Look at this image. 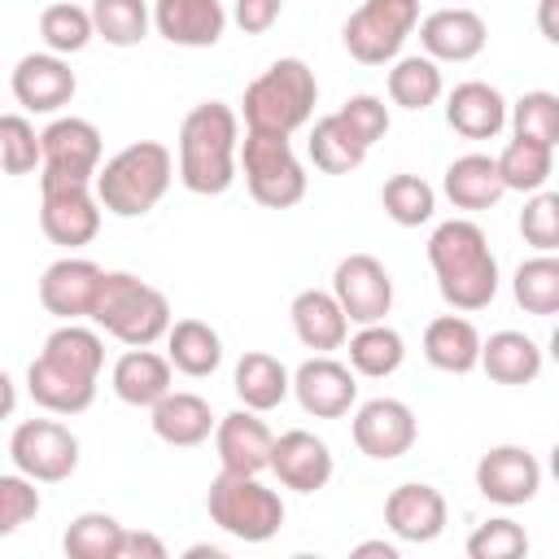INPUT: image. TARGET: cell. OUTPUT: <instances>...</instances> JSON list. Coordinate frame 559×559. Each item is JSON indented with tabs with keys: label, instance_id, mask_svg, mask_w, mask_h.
<instances>
[{
	"label": "cell",
	"instance_id": "obj_48",
	"mask_svg": "<svg viewBox=\"0 0 559 559\" xmlns=\"http://www.w3.org/2000/svg\"><path fill=\"white\" fill-rule=\"evenodd\" d=\"M284 13V0H231L227 22H236L245 35H266Z\"/></svg>",
	"mask_w": 559,
	"mask_h": 559
},
{
	"label": "cell",
	"instance_id": "obj_37",
	"mask_svg": "<svg viewBox=\"0 0 559 559\" xmlns=\"http://www.w3.org/2000/svg\"><path fill=\"white\" fill-rule=\"evenodd\" d=\"M122 537H127V524H118L109 511H83L70 520L61 550L70 559H122Z\"/></svg>",
	"mask_w": 559,
	"mask_h": 559
},
{
	"label": "cell",
	"instance_id": "obj_52",
	"mask_svg": "<svg viewBox=\"0 0 559 559\" xmlns=\"http://www.w3.org/2000/svg\"><path fill=\"white\" fill-rule=\"evenodd\" d=\"M367 555H376V559H397V546H393V542H358V546H354V559H367Z\"/></svg>",
	"mask_w": 559,
	"mask_h": 559
},
{
	"label": "cell",
	"instance_id": "obj_26",
	"mask_svg": "<svg viewBox=\"0 0 559 559\" xmlns=\"http://www.w3.org/2000/svg\"><path fill=\"white\" fill-rule=\"evenodd\" d=\"M288 314H293L297 341H301L306 349H314V354H332V349H341L345 336H349V319H345L341 301L332 297V288H301V293L293 297Z\"/></svg>",
	"mask_w": 559,
	"mask_h": 559
},
{
	"label": "cell",
	"instance_id": "obj_16",
	"mask_svg": "<svg viewBox=\"0 0 559 559\" xmlns=\"http://www.w3.org/2000/svg\"><path fill=\"white\" fill-rule=\"evenodd\" d=\"M476 489L485 502L524 507L542 489V463L524 445H489L476 459Z\"/></svg>",
	"mask_w": 559,
	"mask_h": 559
},
{
	"label": "cell",
	"instance_id": "obj_47",
	"mask_svg": "<svg viewBox=\"0 0 559 559\" xmlns=\"http://www.w3.org/2000/svg\"><path fill=\"white\" fill-rule=\"evenodd\" d=\"M341 122L358 135V144H376V140H384V131H389V105L380 100V96H371V92H358V96H349L341 109Z\"/></svg>",
	"mask_w": 559,
	"mask_h": 559
},
{
	"label": "cell",
	"instance_id": "obj_12",
	"mask_svg": "<svg viewBox=\"0 0 559 559\" xmlns=\"http://www.w3.org/2000/svg\"><path fill=\"white\" fill-rule=\"evenodd\" d=\"M39 231L70 253L92 245L100 231V201L92 183H70V179L39 183Z\"/></svg>",
	"mask_w": 559,
	"mask_h": 559
},
{
	"label": "cell",
	"instance_id": "obj_19",
	"mask_svg": "<svg viewBox=\"0 0 559 559\" xmlns=\"http://www.w3.org/2000/svg\"><path fill=\"white\" fill-rule=\"evenodd\" d=\"M105 280V266H96L92 258H57L44 266L39 275V306L48 314H57L61 323L70 319H87L92 314V301H96V288Z\"/></svg>",
	"mask_w": 559,
	"mask_h": 559
},
{
	"label": "cell",
	"instance_id": "obj_38",
	"mask_svg": "<svg viewBox=\"0 0 559 559\" xmlns=\"http://www.w3.org/2000/svg\"><path fill=\"white\" fill-rule=\"evenodd\" d=\"M87 13H92L96 39H105L109 48H135L148 39V26H153V13L144 0H92Z\"/></svg>",
	"mask_w": 559,
	"mask_h": 559
},
{
	"label": "cell",
	"instance_id": "obj_9",
	"mask_svg": "<svg viewBox=\"0 0 559 559\" xmlns=\"http://www.w3.org/2000/svg\"><path fill=\"white\" fill-rule=\"evenodd\" d=\"M419 22V0H362L345 17V52L362 66H389L402 57V44L411 39Z\"/></svg>",
	"mask_w": 559,
	"mask_h": 559
},
{
	"label": "cell",
	"instance_id": "obj_21",
	"mask_svg": "<svg viewBox=\"0 0 559 559\" xmlns=\"http://www.w3.org/2000/svg\"><path fill=\"white\" fill-rule=\"evenodd\" d=\"M445 520H450V507L437 485L406 480L384 498V524L397 542H415V546L437 542L445 533Z\"/></svg>",
	"mask_w": 559,
	"mask_h": 559
},
{
	"label": "cell",
	"instance_id": "obj_31",
	"mask_svg": "<svg viewBox=\"0 0 559 559\" xmlns=\"http://www.w3.org/2000/svg\"><path fill=\"white\" fill-rule=\"evenodd\" d=\"M231 389H236L240 406L266 415V411H275L288 397L293 371L275 354H266V349H245L240 362H236V371H231Z\"/></svg>",
	"mask_w": 559,
	"mask_h": 559
},
{
	"label": "cell",
	"instance_id": "obj_54",
	"mask_svg": "<svg viewBox=\"0 0 559 559\" xmlns=\"http://www.w3.org/2000/svg\"><path fill=\"white\" fill-rule=\"evenodd\" d=\"M454 4H459V0H454Z\"/></svg>",
	"mask_w": 559,
	"mask_h": 559
},
{
	"label": "cell",
	"instance_id": "obj_30",
	"mask_svg": "<svg viewBox=\"0 0 559 559\" xmlns=\"http://www.w3.org/2000/svg\"><path fill=\"white\" fill-rule=\"evenodd\" d=\"M424 358L445 371V376H467L476 371L480 358V332L467 314H437L424 328Z\"/></svg>",
	"mask_w": 559,
	"mask_h": 559
},
{
	"label": "cell",
	"instance_id": "obj_7",
	"mask_svg": "<svg viewBox=\"0 0 559 559\" xmlns=\"http://www.w3.org/2000/svg\"><path fill=\"white\" fill-rule=\"evenodd\" d=\"M205 511H210V524H218L227 537L249 546L271 542L284 524V498L249 472H218L210 480Z\"/></svg>",
	"mask_w": 559,
	"mask_h": 559
},
{
	"label": "cell",
	"instance_id": "obj_17",
	"mask_svg": "<svg viewBox=\"0 0 559 559\" xmlns=\"http://www.w3.org/2000/svg\"><path fill=\"white\" fill-rule=\"evenodd\" d=\"M9 87H13V100L26 114H61L74 100L79 79H74V70H70L66 57H57V52L44 48V52H26L13 66Z\"/></svg>",
	"mask_w": 559,
	"mask_h": 559
},
{
	"label": "cell",
	"instance_id": "obj_34",
	"mask_svg": "<svg viewBox=\"0 0 559 559\" xmlns=\"http://www.w3.org/2000/svg\"><path fill=\"white\" fill-rule=\"evenodd\" d=\"M389 100L411 109V114H424L428 105L441 100L445 92V79H441V61L424 57V52H411V57H393L389 61Z\"/></svg>",
	"mask_w": 559,
	"mask_h": 559
},
{
	"label": "cell",
	"instance_id": "obj_53",
	"mask_svg": "<svg viewBox=\"0 0 559 559\" xmlns=\"http://www.w3.org/2000/svg\"><path fill=\"white\" fill-rule=\"evenodd\" d=\"M183 555H188V559H205V555H210V559H223V550H218V546H188Z\"/></svg>",
	"mask_w": 559,
	"mask_h": 559
},
{
	"label": "cell",
	"instance_id": "obj_25",
	"mask_svg": "<svg viewBox=\"0 0 559 559\" xmlns=\"http://www.w3.org/2000/svg\"><path fill=\"white\" fill-rule=\"evenodd\" d=\"M445 122L463 140H493L507 127V96L485 79H463L445 96Z\"/></svg>",
	"mask_w": 559,
	"mask_h": 559
},
{
	"label": "cell",
	"instance_id": "obj_45",
	"mask_svg": "<svg viewBox=\"0 0 559 559\" xmlns=\"http://www.w3.org/2000/svg\"><path fill=\"white\" fill-rule=\"evenodd\" d=\"M520 236L537 249V253H555L559 249V197L537 188L528 192L524 210H520Z\"/></svg>",
	"mask_w": 559,
	"mask_h": 559
},
{
	"label": "cell",
	"instance_id": "obj_27",
	"mask_svg": "<svg viewBox=\"0 0 559 559\" xmlns=\"http://www.w3.org/2000/svg\"><path fill=\"white\" fill-rule=\"evenodd\" d=\"M148 424H153L157 441L188 450V445L210 441V432H214L218 419H214V411H210V402H205L201 393L170 389L166 397H157V402L148 406Z\"/></svg>",
	"mask_w": 559,
	"mask_h": 559
},
{
	"label": "cell",
	"instance_id": "obj_33",
	"mask_svg": "<svg viewBox=\"0 0 559 559\" xmlns=\"http://www.w3.org/2000/svg\"><path fill=\"white\" fill-rule=\"evenodd\" d=\"M341 349H349V371H354V376H367V380L393 376V371L402 367V358H406L402 332L389 328L384 319H380V323H358V332L345 336Z\"/></svg>",
	"mask_w": 559,
	"mask_h": 559
},
{
	"label": "cell",
	"instance_id": "obj_43",
	"mask_svg": "<svg viewBox=\"0 0 559 559\" xmlns=\"http://www.w3.org/2000/svg\"><path fill=\"white\" fill-rule=\"evenodd\" d=\"M0 166L4 175L39 170V131L26 114H0Z\"/></svg>",
	"mask_w": 559,
	"mask_h": 559
},
{
	"label": "cell",
	"instance_id": "obj_6",
	"mask_svg": "<svg viewBox=\"0 0 559 559\" xmlns=\"http://www.w3.org/2000/svg\"><path fill=\"white\" fill-rule=\"evenodd\" d=\"M87 319L122 345H157L175 314H170L166 293L153 288L148 280H140L131 271H105Z\"/></svg>",
	"mask_w": 559,
	"mask_h": 559
},
{
	"label": "cell",
	"instance_id": "obj_29",
	"mask_svg": "<svg viewBox=\"0 0 559 559\" xmlns=\"http://www.w3.org/2000/svg\"><path fill=\"white\" fill-rule=\"evenodd\" d=\"M441 192L454 210H493L502 201V179H498V162L489 153H463L445 166L441 175Z\"/></svg>",
	"mask_w": 559,
	"mask_h": 559
},
{
	"label": "cell",
	"instance_id": "obj_49",
	"mask_svg": "<svg viewBox=\"0 0 559 559\" xmlns=\"http://www.w3.org/2000/svg\"><path fill=\"white\" fill-rule=\"evenodd\" d=\"M122 559H166V542L153 537V533H144V528H127Z\"/></svg>",
	"mask_w": 559,
	"mask_h": 559
},
{
	"label": "cell",
	"instance_id": "obj_32",
	"mask_svg": "<svg viewBox=\"0 0 559 559\" xmlns=\"http://www.w3.org/2000/svg\"><path fill=\"white\" fill-rule=\"evenodd\" d=\"M162 341H166V358H170V367L179 376L205 380L223 362V336L205 319H170Z\"/></svg>",
	"mask_w": 559,
	"mask_h": 559
},
{
	"label": "cell",
	"instance_id": "obj_36",
	"mask_svg": "<svg viewBox=\"0 0 559 559\" xmlns=\"http://www.w3.org/2000/svg\"><path fill=\"white\" fill-rule=\"evenodd\" d=\"M493 162H498L502 188L507 192H524V197L537 192V188H546L550 175H555V148L550 144H537V140H520V135H511L507 148Z\"/></svg>",
	"mask_w": 559,
	"mask_h": 559
},
{
	"label": "cell",
	"instance_id": "obj_42",
	"mask_svg": "<svg viewBox=\"0 0 559 559\" xmlns=\"http://www.w3.org/2000/svg\"><path fill=\"white\" fill-rule=\"evenodd\" d=\"M507 127L520 140L537 144H559V96L555 92H524L520 100L507 105Z\"/></svg>",
	"mask_w": 559,
	"mask_h": 559
},
{
	"label": "cell",
	"instance_id": "obj_20",
	"mask_svg": "<svg viewBox=\"0 0 559 559\" xmlns=\"http://www.w3.org/2000/svg\"><path fill=\"white\" fill-rule=\"evenodd\" d=\"M332 450L323 437L306 432V428H288L271 441V463L266 472H275V480L284 489H297V493H314L332 480Z\"/></svg>",
	"mask_w": 559,
	"mask_h": 559
},
{
	"label": "cell",
	"instance_id": "obj_15",
	"mask_svg": "<svg viewBox=\"0 0 559 559\" xmlns=\"http://www.w3.org/2000/svg\"><path fill=\"white\" fill-rule=\"evenodd\" d=\"M297 406L314 419H341L358 406V376L349 371V362L332 358V354H314L293 371V389Z\"/></svg>",
	"mask_w": 559,
	"mask_h": 559
},
{
	"label": "cell",
	"instance_id": "obj_2",
	"mask_svg": "<svg viewBox=\"0 0 559 559\" xmlns=\"http://www.w3.org/2000/svg\"><path fill=\"white\" fill-rule=\"evenodd\" d=\"M428 266L437 275V293L450 310L476 314L498 297V258L489 236L472 218H445L428 236Z\"/></svg>",
	"mask_w": 559,
	"mask_h": 559
},
{
	"label": "cell",
	"instance_id": "obj_1",
	"mask_svg": "<svg viewBox=\"0 0 559 559\" xmlns=\"http://www.w3.org/2000/svg\"><path fill=\"white\" fill-rule=\"evenodd\" d=\"M105 367V341L83 319L48 332L44 349L26 367V393L48 415H83L96 402V380Z\"/></svg>",
	"mask_w": 559,
	"mask_h": 559
},
{
	"label": "cell",
	"instance_id": "obj_51",
	"mask_svg": "<svg viewBox=\"0 0 559 559\" xmlns=\"http://www.w3.org/2000/svg\"><path fill=\"white\" fill-rule=\"evenodd\" d=\"M17 411V384L9 371H0V419H9Z\"/></svg>",
	"mask_w": 559,
	"mask_h": 559
},
{
	"label": "cell",
	"instance_id": "obj_10",
	"mask_svg": "<svg viewBox=\"0 0 559 559\" xmlns=\"http://www.w3.org/2000/svg\"><path fill=\"white\" fill-rule=\"evenodd\" d=\"M100 153H105V144H100L96 122L74 118V114H57L39 131V183H52V179L92 183Z\"/></svg>",
	"mask_w": 559,
	"mask_h": 559
},
{
	"label": "cell",
	"instance_id": "obj_46",
	"mask_svg": "<svg viewBox=\"0 0 559 559\" xmlns=\"http://www.w3.org/2000/svg\"><path fill=\"white\" fill-rule=\"evenodd\" d=\"M39 489L31 476L22 472H0V537L17 533L22 524H31L39 515Z\"/></svg>",
	"mask_w": 559,
	"mask_h": 559
},
{
	"label": "cell",
	"instance_id": "obj_18",
	"mask_svg": "<svg viewBox=\"0 0 559 559\" xmlns=\"http://www.w3.org/2000/svg\"><path fill=\"white\" fill-rule=\"evenodd\" d=\"M415 26H419V48H424V57H432V61H454V66H459V61L480 57L485 44H489L485 17H480L476 9H467V4L432 9V13L419 17Z\"/></svg>",
	"mask_w": 559,
	"mask_h": 559
},
{
	"label": "cell",
	"instance_id": "obj_50",
	"mask_svg": "<svg viewBox=\"0 0 559 559\" xmlns=\"http://www.w3.org/2000/svg\"><path fill=\"white\" fill-rule=\"evenodd\" d=\"M555 9H559V0H542V9H537V26H542V35H546L550 44H559V22H555Z\"/></svg>",
	"mask_w": 559,
	"mask_h": 559
},
{
	"label": "cell",
	"instance_id": "obj_4",
	"mask_svg": "<svg viewBox=\"0 0 559 559\" xmlns=\"http://www.w3.org/2000/svg\"><path fill=\"white\" fill-rule=\"evenodd\" d=\"M170 179H175L170 148L162 140H135V144L118 148L105 166H96L92 192H96L100 210H109L114 218H144L166 197Z\"/></svg>",
	"mask_w": 559,
	"mask_h": 559
},
{
	"label": "cell",
	"instance_id": "obj_5",
	"mask_svg": "<svg viewBox=\"0 0 559 559\" xmlns=\"http://www.w3.org/2000/svg\"><path fill=\"white\" fill-rule=\"evenodd\" d=\"M319 105V79L301 57H280L271 61L240 100L245 131H266V135H293L310 122Z\"/></svg>",
	"mask_w": 559,
	"mask_h": 559
},
{
	"label": "cell",
	"instance_id": "obj_44",
	"mask_svg": "<svg viewBox=\"0 0 559 559\" xmlns=\"http://www.w3.org/2000/svg\"><path fill=\"white\" fill-rule=\"evenodd\" d=\"M467 555H472V559H520V555H528V533H524L511 515L485 520V524H476V533L467 537Z\"/></svg>",
	"mask_w": 559,
	"mask_h": 559
},
{
	"label": "cell",
	"instance_id": "obj_13",
	"mask_svg": "<svg viewBox=\"0 0 559 559\" xmlns=\"http://www.w3.org/2000/svg\"><path fill=\"white\" fill-rule=\"evenodd\" d=\"M349 437H354L358 454H367L376 463H393V459L411 454V445L419 437V419L402 397H367L349 419Z\"/></svg>",
	"mask_w": 559,
	"mask_h": 559
},
{
	"label": "cell",
	"instance_id": "obj_40",
	"mask_svg": "<svg viewBox=\"0 0 559 559\" xmlns=\"http://www.w3.org/2000/svg\"><path fill=\"white\" fill-rule=\"evenodd\" d=\"M39 39H44L48 52H57V57H74V52H83V48L96 39V31H92V13H87L83 4L57 0V4H48V9L39 13Z\"/></svg>",
	"mask_w": 559,
	"mask_h": 559
},
{
	"label": "cell",
	"instance_id": "obj_28",
	"mask_svg": "<svg viewBox=\"0 0 559 559\" xmlns=\"http://www.w3.org/2000/svg\"><path fill=\"white\" fill-rule=\"evenodd\" d=\"M476 367L493 384H533L542 376V345L528 332L502 328L493 336H480V358Z\"/></svg>",
	"mask_w": 559,
	"mask_h": 559
},
{
	"label": "cell",
	"instance_id": "obj_3",
	"mask_svg": "<svg viewBox=\"0 0 559 559\" xmlns=\"http://www.w3.org/2000/svg\"><path fill=\"white\" fill-rule=\"evenodd\" d=\"M240 114L223 100H201L179 122V183L197 197H223L236 183Z\"/></svg>",
	"mask_w": 559,
	"mask_h": 559
},
{
	"label": "cell",
	"instance_id": "obj_11",
	"mask_svg": "<svg viewBox=\"0 0 559 559\" xmlns=\"http://www.w3.org/2000/svg\"><path fill=\"white\" fill-rule=\"evenodd\" d=\"M9 459L35 485H57L79 467V437L57 419H22L9 437Z\"/></svg>",
	"mask_w": 559,
	"mask_h": 559
},
{
	"label": "cell",
	"instance_id": "obj_35",
	"mask_svg": "<svg viewBox=\"0 0 559 559\" xmlns=\"http://www.w3.org/2000/svg\"><path fill=\"white\" fill-rule=\"evenodd\" d=\"M306 153L310 162L323 170V175H349L367 162V144H358V135L341 122V114H323L314 127H310V140H306Z\"/></svg>",
	"mask_w": 559,
	"mask_h": 559
},
{
	"label": "cell",
	"instance_id": "obj_24",
	"mask_svg": "<svg viewBox=\"0 0 559 559\" xmlns=\"http://www.w3.org/2000/svg\"><path fill=\"white\" fill-rule=\"evenodd\" d=\"M109 389H114V397L118 402H127V406H153L157 397H166L170 389H175V367H170V358L166 354H157L153 345H127V354L114 362V371H109Z\"/></svg>",
	"mask_w": 559,
	"mask_h": 559
},
{
	"label": "cell",
	"instance_id": "obj_22",
	"mask_svg": "<svg viewBox=\"0 0 559 559\" xmlns=\"http://www.w3.org/2000/svg\"><path fill=\"white\" fill-rule=\"evenodd\" d=\"M210 437H214V454H218V467L223 472H249V476H262L266 472L275 432L262 424L258 411L240 406V411L223 415Z\"/></svg>",
	"mask_w": 559,
	"mask_h": 559
},
{
	"label": "cell",
	"instance_id": "obj_23",
	"mask_svg": "<svg viewBox=\"0 0 559 559\" xmlns=\"http://www.w3.org/2000/svg\"><path fill=\"white\" fill-rule=\"evenodd\" d=\"M153 31L175 48H214L227 31L223 0H153Z\"/></svg>",
	"mask_w": 559,
	"mask_h": 559
},
{
	"label": "cell",
	"instance_id": "obj_41",
	"mask_svg": "<svg viewBox=\"0 0 559 559\" xmlns=\"http://www.w3.org/2000/svg\"><path fill=\"white\" fill-rule=\"evenodd\" d=\"M380 205L397 227H419L437 214V192L424 175H389L380 188Z\"/></svg>",
	"mask_w": 559,
	"mask_h": 559
},
{
	"label": "cell",
	"instance_id": "obj_14",
	"mask_svg": "<svg viewBox=\"0 0 559 559\" xmlns=\"http://www.w3.org/2000/svg\"><path fill=\"white\" fill-rule=\"evenodd\" d=\"M332 297L349 323H380L393 310V275L371 253H349L332 271Z\"/></svg>",
	"mask_w": 559,
	"mask_h": 559
},
{
	"label": "cell",
	"instance_id": "obj_39",
	"mask_svg": "<svg viewBox=\"0 0 559 559\" xmlns=\"http://www.w3.org/2000/svg\"><path fill=\"white\" fill-rule=\"evenodd\" d=\"M511 293L524 314H542V319L559 314V258L537 253V258L520 262L511 275Z\"/></svg>",
	"mask_w": 559,
	"mask_h": 559
},
{
	"label": "cell",
	"instance_id": "obj_8",
	"mask_svg": "<svg viewBox=\"0 0 559 559\" xmlns=\"http://www.w3.org/2000/svg\"><path fill=\"white\" fill-rule=\"evenodd\" d=\"M236 170H245L249 197L266 210H293L310 183L288 135H266V131H245L240 153H236Z\"/></svg>",
	"mask_w": 559,
	"mask_h": 559
}]
</instances>
